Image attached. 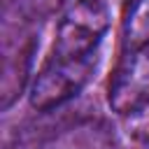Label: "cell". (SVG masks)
Returning a JSON list of instances; mask_svg holds the SVG:
<instances>
[{"instance_id": "obj_1", "label": "cell", "mask_w": 149, "mask_h": 149, "mask_svg": "<svg viewBox=\"0 0 149 149\" xmlns=\"http://www.w3.org/2000/svg\"><path fill=\"white\" fill-rule=\"evenodd\" d=\"M109 28L105 0H77L68 7L56 28L49 58L65 63H98V47Z\"/></svg>"}, {"instance_id": "obj_2", "label": "cell", "mask_w": 149, "mask_h": 149, "mask_svg": "<svg viewBox=\"0 0 149 149\" xmlns=\"http://www.w3.org/2000/svg\"><path fill=\"white\" fill-rule=\"evenodd\" d=\"M35 33L30 23L5 16V40H2V79H0V105L9 109L14 100L23 93L35 56Z\"/></svg>"}, {"instance_id": "obj_3", "label": "cell", "mask_w": 149, "mask_h": 149, "mask_svg": "<svg viewBox=\"0 0 149 149\" xmlns=\"http://www.w3.org/2000/svg\"><path fill=\"white\" fill-rule=\"evenodd\" d=\"M95 65L98 63H63L47 58L30 84V105L40 112L65 105L86 86Z\"/></svg>"}, {"instance_id": "obj_4", "label": "cell", "mask_w": 149, "mask_h": 149, "mask_svg": "<svg viewBox=\"0 0 149 149\" xmlns=\"http://www.w3.org/2000/svg\"><path fill=\"white\" fill-rule=\"evenodd\" d=\"M109 107L128 116L149 102V47L126 51L107 88Z\"/></svg>"}, {"instance_id": "obj_5", "label": "cell", "mask_w": 149, "mask_h": 149, "mask_svg": "<svg viewBox=\"0 0 149 149\" xmlns=\"http://www.w3.org/2000/svg\"><path fill=\"white\" fill-rule=\"evenodd\" d=\"M114 133L102 119H77L40 142L37 149H112Z\"/></svg>"}, {"instance_id": "obj_6", "label": "cell", "mask_w": 149, "mask_h": 149, "mask_svg": "<svg viewBox=\"0 0 149 149\" xmlns=\"http://www.w3.org/2000/svg\"><path fill=\"white\" fill-rule=\"evenodd\" d=\"M149 47V0H133L123 21V49L135 51Z\"/></svg>"}, {"instance_id": "obj_7", "label": "cell", "mask_w": 149, "mask_h": 149, "mask_svg": "<svg viewBox=\"0 0 149 149\" xmlns=\"http://www.w3.org/2000/svg\"><path fill=\"white\" fill-rule=\"evenodd\" d=\"M63 2L65 0H7L5 16L35 26V23L49 19L54 12H58L63 7Z\"/></svg>"}, {"instance_id": "obj_8", "label": "cell", "mask_w": 149, "mask_h": 149, "mask_svg": "<svg viewBox=\"0 0 149 149\" xmlns=\"http://www.w3.org/2000/svg\"><path fill=\"white\" fill-rule=\"evenodd\" d=\"M126 128L128 133L144 147H149V102H144L140 109H135L133 114L126 116Z\"/></svg>"}, {"instance_id": "obj_9", "label": "cell", "mask_w": 149, "mask_h": 149, "mask_svg": "<svg viewBox=\"0 0 149 149\" xmlns=\"http://www.w3.org/2000/svg\"><path fill=\"white\" fill-rule=\"evenodd\" d=\"M128 2H133V0H128Z\"/></svg>"}]
</instances>
